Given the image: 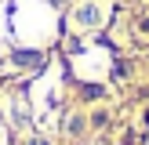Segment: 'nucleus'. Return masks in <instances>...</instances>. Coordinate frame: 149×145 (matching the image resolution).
Here are the masks:
<instances>
[{
  "label": "nucleus",
  "instance_id": "1",
  "mask_svg": "<svg viewBox=\"0 0 149 145\" xmlns=\"http://www.w3.org/2000/svg\"><path fill=\"white\" fill-rule=\"evenodd\" d=\"M80 91H84V98H98V94H102V87H91V84H84Z\"/></svg>",
  "mask_w": 149,
  "mask_h": 145
},
{
  "label": "nucleus",
  "instance_id": "2",
  "mask_svg": "<svg viewBox=\"0 0 149 145\" xmlns=\"http://www.w3.org/2000/svg\"><path fill=\"white\" fill-rule=\"evenodd\" d=\"M146 123H149V113H146Z\"/></svg>",
  "mask_w": 149,
  "mask_h": 145
}]
</instances>
